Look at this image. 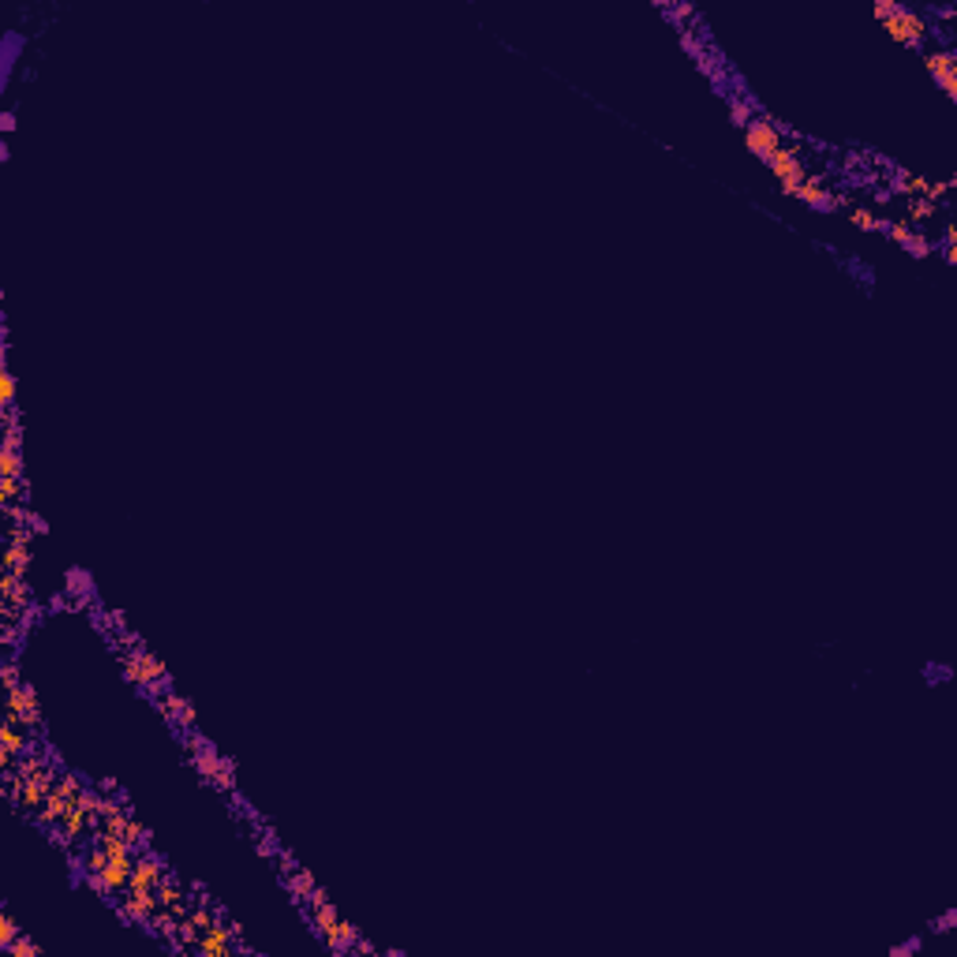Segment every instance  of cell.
Segmentation results:
<instances>
[{
	"instance_id": "1",
	"label": "cell",
	"mask_w": 957,
	"mask_h": 957,
	"mask_svg": "<svg viewBox=\"0 0 957 957\" xmlns=\"http://www.w3.org/2000/svg\"><path fill=\"white\" fill-rule=\"evenodd\" d=\"M165 860L158 857V853H150V849H139V857H135V872H131L128 879V890L120 894V901H116V909H120V916L128 920V924H139V928H146L150 920H154V913H158V886L161 879H165Z\"/></svg>"
},
{
	"instance_id": "2",
	"label": "cell",
	"mask_w": 957,
	"mask_h": 957,
	"mask_svg": "<svg viewBox=\"0 0 957 957\" xmlns=\"http://www.w3.org/2000/svg\"><path fill=\"white\" fill-rule=\"evenodd\" d=\"M57 763H53V756H45L42 748L34 744L27 756L19 759V767H15V778H19V797H15V812L19 815H38L45 808V797H49V789L57 786Z\"/></svg>"
},
{
	"instance_id": "3",
	"label": "cell",
	"mask_w": 957,
	"mask_h": 957,
	"mask_svg": "<svg viewBox=\"0 0 957 957\" xmlns=\"http://www.w3.org/2000/svg\"><path fill=\"white\" fill-rule=\"evenodd\" d=\"M303 913H307V924H311V931L322 939V946H326L329 954H352V946H356L359 939V928L337 913V905L329 901V894L322 886H318L315 898L303 905Z\"/></svg>"
},
{
	"instance_id": "4",
	"label": "cell",
	"mask_w": 957,
	"mask_h": 957,
	"mask_svg": "<svg viewBox=\"0 0 957 957\" xmlns=\"http://www.w3.org/2000/svg\"><path fill=\"white\" fill-rule=\"evenodd\" d=\"M875 19L886 30L890 42H898L901 49H924V42L931 38L928 19L913 8H905L898 0H875Z\"/></svg>"
},
{
	"instance_id": "5",
	"label": "cell",
	"mask_w": 957,
	"mask_h": 957,
	"mask_svg": "<svg viewBox=\"0 0 957 957\" xmlns=\"http://www.w3.org/2000/svg\"><path fill=\"white\" fill-rule=\"evenodd\" d=\"M120 670L128 677V685H135L139 692H150V696H161V692L172 688V677L169 670H165V662L139 640L128 643V647L120 651Z\"/></svg>"
},
{
	"instance_id": "6",
	"label": "cell",
	"mask_w": 957,
	"mask_h": 957,
	"mask_svg": "<svg viewBox=\"0 0 957 957\" xmlns=\"http://www.w3.org/2000/svg\"><path fill=\"white\" fill-rule=\"evenodd\" d=\"M184 744H187V756H191V767L199 771L202 782H210V786L217 789H236V767H232V759H225L206 737H195V733H184Z\"/></svg>"
},
{
	"instance_id": "7",
	"label": "cell",
	"mask_w": 957,
	"mask_h": 957,
	"mask_svg": "<svg viewBox=\"0 0 957 957\" xmlns=\"http://www.w3.org/2000/svg\"><path fill=\"white\" fill-rule=\"evenodd\" d=\"M83 793H86V782L79 778V774H72V771H60L57 774V786L49 789V797H45V808L38 815H34V823H42V827H57L60 819L64 815L72 812L75 804L83 800Z\"/></svg>"
},
{
	"instance_id": "8",
	"label": "cell",
	"mask_w": 957,
	"mask_h": 957,
	"mask_svg": "<svg viewBox=\"0 0 957 957\" xmlns=\"http://www.w3.org/2000/svg\"><path fill=\"white\" fill-rule=\"evenodd\" d=\"M30 748H34V729L4 715V722H0V774L15 771L19 759L27 756Z\"/></svg>"
},
{
	"instance_id": "9",
	"label": "cell",
	"mask_w": 957,
	"mask_h": 957,
	"mask_svg": "<svg viewBox=\"0 0 957 957\" xmlns=\"http://www.w3.org/2000/svg\"><path fill=\"white\" fill-rule=\"evenodd\" d=\"M767 169L774 172V180H778V187H782V195H793L804 180H808V165H804V154H800L797 146H782V150H774L771 158L763 161Z\"/></svg>"
},
{
	"instance_id": "10",
	"label": "cell",
	"mask_w": 957,
	"mask_h": 957,
	"mask_svg": "<svg viewBox=\"0 0 957 957\" xmlns=\"http://www.w3.org/2000/svg\"><path fill=\"white\" fill-rule=\"evenodd\" d=\"M744 146H748V154H752V158L767 161L774 150H782V146H786V139H782V128L774 124L771 116H756V120H748V124H744Z\"/></svg>"
},
{
	"instance_id": "11",
	"label": "cell",
	"mask_w": 957,
	"mask_h": 957,
	"mask_svg": "<svg viewBox=\"0 0 957 957\" xmlns=\"http://www.w3.org/2000/svg\"><path fill=\"white\" fill-rule=\"evenodd\" d=\"M8 718L23 722L27 729H38L45 722L42 700H38V692H34L30 681H19L15 688H8Z\"/></svg>"
},
{
	"instance_id": "12",
	"label": "cell",
	"mask_w": 957,
	"mask_h": 957,
	"mask_svg": "<svg viewBox=\"0 0 957 957\" xmlns=\"http://www.w3.org/2000/svg\"><path fill=\"white\" fill-rule=\"evenodd\" d=\"M154 700H158L161 718H169L172 729L191 733V729L199 726V711H195V703L187 700V696H180V688H169V692H161V696H154Z\"/></svg>"
},
{
	"instance_id": "13",
	"label": "cell",
	"mask_w": 957,
	"mask_h": 957,
	"mask_svg": "<svg viewBox=\"0 0 957 957\" xmlns=\"http://www.w3.org/2000/svg\"><path fill=\"white\" fill-rule=\"evenodd\" d=\"M924 68H928V75L939 83V90H943L946 98L957 101V57L950 53V49H924Z\"/></svg>"
},
{
	"instance_id": "14",
	"label": "cell",
	"mask_w": 957,
	"mask_h": 957,
	"mask_svg": "<svg viewBox=\"0 0 957 957\" xmlns=\"http://www.w3.org/2000/svg\"><path fill=\"white\" fill-rule=\"evenodd\" d=\"M236 935H240V928H236L232 920H225V916H217V924H210V928L202 931L195 954H202V957H229L232 950H236Z\"/></svg>"
},
{
	"instance_id": "15",
	"label": "cell",
	"mask_w": 957,
	"mask_h": 957,
	"mask_svg": "<svg viewBox=\"0 0 957 957\" xmlns=\"http://www.w3.org/2000/svg\"><path fill=\"white\" fill-rule=\"evenodd\" d=\"M789 199L804 202V206H812V210H838L842 195H834L823 176H808V180H804V184H800L797 191L789 195Z\"/></svg>"
},
{
	"instance_id": "16",
	"label": "cell",
	"mask_w": 957,
	"mask_h": 957,
	"mask_svg": "<svg viewBox=\"0 0 957 957\" xmlns=\"http://www.w3.org/2000/svg\"><path fill=\"white\" fill-rule=\"evenodd\" d=\"M883 232L894 243H898V247H905V251H909L913 258H928L931 255V240H924V236H920L913 225H905V221H886Z\"/></svg>"
},
{
	"instance_id": "17",
	"label": "cell",
	"mask_w": 957,
	"mask_h": 957,
	"mask_svg": "<svg viewBox=\"0 0 957 957\" xmlns=\"http://www.w3.org/2000/svg\"><path fill=\"white\" fill-rule=\"evenodd\" d=\"M285 886H288V894H292L296 905H307V901L318 894L315 875L307 872V868H300V864H292V860H285Z\"/></svg>"
},
{
	"instance_id": "18",
	"label": "cell",
	"mask_w": 957,
	"mask_h": 957,
	"mask_svg": "<svg viewBox=\"0 0 957 957\" xmlns=\"http://www.w3.org/2000/svg\"><path fill=\"white\" fill-rule=\"evenodd\" d=\"M939 202H931V199H905V225H924V221H935L939 217Z\"/></svg>"
},
{
	"instance_id": "19",
	"label": "cell",
	"mask_w": 957,
	"mask_h": 957,
	"mask_svg": "<svg viewBox=\"0 0 957 957\" xmlns=\"http://www.w3.org/2000/svg\"><path fill=\"white\" fill-rule=\"evenodd\" d=\"M894 191H901L905 199H924L928 180H924V176H916V172H909V169H898V172H894Z\"/></svg>"
},
{
	"instance_id": "20",
	"label": "cell",
	"mask_w": 957,
	"mask_h": 957,
	"mask_svg": "<svg viewBox=\"0 0 957 957\" xmlns=\"http://www.w3.org/2000/svg\"><path fill=\"white\" fill-rule=\"evenodd\" d=\"M0 479H23V445H0Z\"/></svg>"
},
{
	"instance_id": "21",
	"label": "cell",
	"mask_w": 957,
	"mask_h": 957,
	"mask_svg": "<svg viewBox=\"0 0 957 957\" xmlns=\"http://www.w3.org/2000/svg\"><path fill=\"white\" fill-rule=\"evenodd\" d=\"M849 225L860 232H883L886 229V217H879L868 206H849Z\"/></svg>"
},
{
	"instance_id": "22",
	"label": "cell",
	"mask_w": 957,
	"mask_h": 957,
	"mask_svg": "<svg viewBox=\"0 0 957 957\" xmlns=\"http://www.w3.org/2000/svg\"><path fill=\"white\" fill-rule=\"evenodd\" d=\"M0 408H15V374L12 363H0Z\"/></svg>"
},
{
	"instance_id": "23",
	"label": "cell",
	"mask_w": 957,
	"mask_h": 957,
	"mask_svg": "<svg viewBox=\"0 0 957 957\" xmlns=\"http://www.w3.org/2000/svg\"><path fill=\"white\" fill-rule=\"evenodd\" d=\"M4 950H8L12 957H34V954H42V946L34 943L27 931H19V939H15L12 946H4Z\"/></svg>"
},
{
	"instance_id": "24",
	"label": "cell",
	"mask_w": 957,
	"mask_h": 957,
	"mask_svg": "<svg viewBox=\"0 0 957 957\" xmlns=\"http://www.w3.org/2000/svg\"><path fill=\"white\" fill-rule=\"evenodd\" d=\"M19 920H15L12 913H0V946H12L15 939H19Z\"/></svg>"
},
{
	"instance_id": "25",
	"label": "cell",
	"mask_w": 957,
	"mask_h": 957,
	"mask_svg": "<svg viewBox=\"0 0 957 957\" xmlns=\"http://www.w3.org/2000/svg\"><path fill=\"white\" fill-rule=\"evenodd\" d=\"M943 258L954 266L957 262V225H946V232H943Z\"/></svg>"
},
{
	"instance_id": "26",
	"label": "cell",
	"mask_w": 957,
	"mask_h": 957,
	"mask_svg": "<svg viewBox=\"0 0 957 957\" xmlns=\"http://www.w3.org/2000/svg\"><path fill=\"white\" fill-rule=\"evenodd\" d=\"M0 681H4V688L19 685V662H15V658H4V666H0Z\"/></svg>"
}]
</instances>
